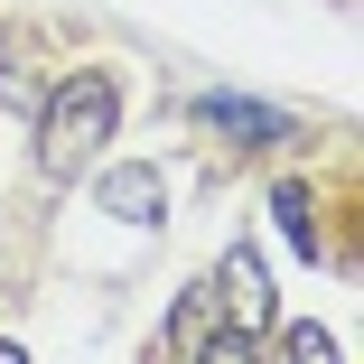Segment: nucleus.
<instances>
[{
	"instance_id": "5",
	"label": "nucleus",
	"mask_w": 364,
	"mask_h": 364,
	"mask_svg": "<svg viewBox=\"0 0 364 364\" xmlns=\"http://www.w3.org/2000/svg\"><path fill=\"white\" fill-rule=\"evenodd\" d=\"M271 215H280V234L299 243V262H309V252H318V205H309V187H280Z\"/></svg>"
},
{
	"instance_id": "8",
	"label": "nucleus",
	"mask_w": 364,
	"mask_h": 364,
	"mask_svg": "<svg viewBox=\"0 0 364 364\" xmlns=\"http://www.w3.org/2000/svg\"><path fill=\"white\" fill-rule=\"evenodd\" d=\"M0 364H28V355H19V346H10V336H0Z\"/></svg>"
},
{
	"instance_id": "4",
	"label": "nucleus",
	"mask_w": 364,
	"mask_h": 364,
	"mask_svg": "<svg viewBox=\"0 0 364 364\" xmlns=\"http://www.w3.org/2000/svg\"><path fill=\"white\" fill-rule=\"evenodd\" d=\"M159 168H103V215H122V225H159Z\"/></svg>"
},
{
	"instance_id": "3",
	"label": "nucleus",
	"mask_w": 364,
	"mask_h": 364,
	"mask_svg": "<svg viewBox=\"0 0 364 364\" xmlns=\"http://www.w3.org/2000/svg\"><path fill=\"white\" fill-rule=\"evenodd\" d=\"M215 289H225V309H234V327H243V336H262V327H271V280H262V262H252V252H225Z\"/></svg>"
},
{
	"instance_id": "6",
	"label": "nucleus",
	"mask_w": 364,
	"mask_h": 364,
	"mask_svg": "<svg viewBox=\"0 0 364 364\" xmlns=\"http://www.w3.org/2000/svg\"><path fill=\"white\" fill-rule=\"evenodd\" d=\"M289 364H336V336L299 318V327H289Z\"/></svg>"
},
{
	"instance_id": "2",
	"label": "nucleus",
	"mask_w": 364,
	"mask_h": 364,
	"mask_svg": "<svg viewBox=\"0 0 364 364\" xmlns=\"http://www.w3.org/2000/svg\"><path fill=\"white\" fill-rule=\"evenodd\" d=\"M196 122H205V131H225V140H243V150H271V140H289V112L243 103V94H205V103H196Z\"/></svg>"
},
{
	"instance_id": "1",
	"label": "nucleus",
	"mask_w": 364,
	"mask_h": 364,
	"mask_svg": "<svg viewBox=\"0 0 364 364\" xmlns=\"http://www.w3.org/2000/svg\"><path fill=\"white\" fill-rule=\"evenodd\" d=\"M112 112H122L112 75H103V65H75V75L47 94V112H38V168H47V178L94 168V159H103V140H112Z\"/></svg>"
},
{
	"instance_id": "7",
	"label": "nucleus",
	"mask_w": 364,
	"mask_h": 364,
	"mask_svg": "<svg viewBox=\"0 0 364 364\" xmlns=\"http://www.w3.org/2000/svg\"><path fill=\"white\" fill-rule=\"evenodd\" d=\"M196 364H262V355H252L243 327H225V336H205V346H196Z\"/></svg>"
}]
</instances>
